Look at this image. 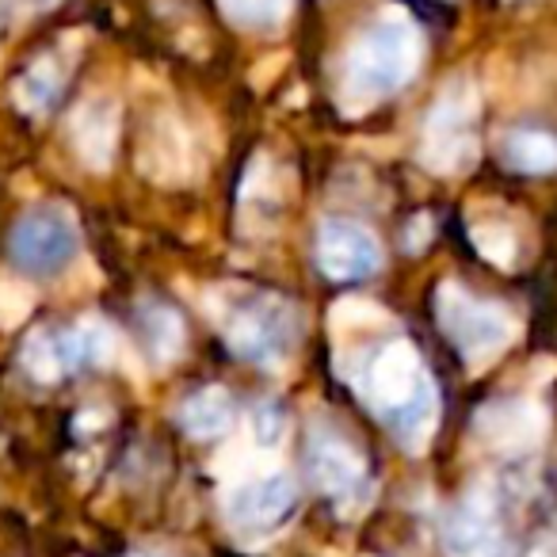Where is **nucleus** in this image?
Returning <instances> with one entry per match:
<instances>
[{"mask_svg": "<svg viewBox=\"0 0 557 557\" xmlns=\"http://www.w3.org/2000/svg\"><path fill=\"white\" fill-rule=\"evenodd\" d=\"M248 428H252L256 450H271V455H275V447L283 443V435H287V412L278 409L275 401H260L248 412Z\"/></svg>", "mask_w": 557, "mask_h": 557, "instance_id": "obj_22", "label": "nucleus"}, {"mask_svg": "<svg viewBox=\"0 0 557 557\" xmlns=\"http://www.w3.org/2000/svg\"><path fill=\"white\" fill-rule=\"evenodd\" d=\"M54 0H0V24L12 16H20V12H39V9H50Z\"/></svg>", "mask_w": 557, "mask_h": 557, "instance_id": "obj_25", "label": "nucleus"}, {"mask_svg": "<svg viewBox=\"0 0 557 557\" xmlns=\"http://www.w3.org/2000/svg\"><path fill=\"white\" fill-rule=\"evenodd\" d=\"M141 333H146V344H149V351H153L157 363L180 359L184 341H187L184 318L161 302H141Z\"/></svg>", "mask_w": 557, "mask_h": 557, "instance_id": "obj_18", "label": "nucleus"}, {"mask_svg": "<svg viewBox=\"0 0 557 557\" xmlns=\"http://www.w3.org/2000/svg\"><path fill=\"white\" fill-rule=\"evenodd\" d=\"M81 248L77 218L62 202H39L12 230V260L32 275H58Z\"/></svg>", "mask_w": 557, "mask_h": 557, "instance_id": "obj_7", "label": "nucleus"}, {"mask_svg": "<svg viewBox=\"0 0 557 557\" xmlns=\"http://www.w3.org/2000/svg\"><path fill=\"white\" fill-rule=\"evenodd\" d=\"M298 508V485L287 470H278L275 455H256V462H240L225 473L222 516L237 531H275Z\"/></svg>", "mask_w": 557, "mask_h": 557, "instance_id": "obj_5", "label": "nucleus"}, {"mask_svg": "<svg viewBox=\"0 0 557 557\" xmlns=\"http://www.w3.org/2000/svg\"><path fill=\"white\" fill-rule=\"evenodd\" d=\"M131 557H164V554H146V549H141V554H131Z\"/></svg>", "mask_w": 557, "mask_h": 557, "instance_id": "obj_27", "label": "nucleus"}, {"mask_svg": "<svg viewBox=\"0 0 557 557\" xmlns=\"http://www.w3.org/2000/svg\"><path fill=\"white\" fill-rule=\"evenodd\" d=\"M180 424L191 440H218L233 424V397L222 386H207L191 394L180 409Z\"/></svg>", "mask_w": 557, "mask_h": 557, "instance_id": "obj_14", "label": "nucleus"}, {"mask_svg": "<svg viewBox=\"0 0 557 557\" xmlns=\"http://www.w3.org/2000/svg\"><path fill=\"white\" fill-rule=\"evenodd\" d=\"M318 268L336 283H356L382 268V240L356 218H325L318 225Z\"/></svg>", "mask_w": 557, "mask_h": 557, "instance_id": "obj_10", "label": "nucleus"}, {"mask_svg": "<svg viewBox=\"0 0 557 557\" xmlns=\"http://www.w3.org/2000/svg\"><path fill=\"white\" fill-rule=\"evenodd\" d=\"M527 557H557V527H549V531H542L539 539H534L531 554Z\"/></svg>", "mask_w": 557, "mask_h": 557, "instance_id": "obj_26", "label": "nucleus"}, {"mask_svg": "<svg viewBox=\"0 0 557 557\" xmlns=\"http://www.w3.org/2000/svg\"><path fill=\"white\" fill-rule=\"evenodd\" d=\"M62 88H65V62L58 54H42V58H35L24 73H20L12 96H16L20 111H27V115H42V111L54 108V100L62 96Z\"/></svg>", "mask_w": 557, "mask_h": 557, "instance_id": "obj_13", "label": "nucleus"}, {"mask_svg": "<svg viewBox=\"0 0 557 557\" xmlns=\"http://www.w3.org/2000/svg\"><path fill=\"white\" fill-rule=\"evenodd\" d=\"M20 363H24V371L32 374L35 382H42V386L58 382L65 371H73L70 348H65V333H54V329H35V333L27 336L24 351H20Z\"/></svg>", "mask_w": 557, "mask_h": 557, "instance_id": "obj_16", "label": "nucleus"}, {"mask_svg": "<svg viewBox=\"0 0 557 557\" xmlns=\"http://www.w3.org/2000/svg\"><path fill=\"white\" fill-rule=\"evenodd\" d=\"M222 12L245 32H271L287 20L290 0H218Z\"/></svg>", "mask_w": 557, "mask_h": 557, "instance_id": "obj_20", "label": "nucleus"}, {"mask_svg": "<svg viewBox=\"0 0 557 557\" xmlns=\"http://www.w3.org/2000/svg\"><path fill=\"white\" fill-rule=\"evenodd\" d=\"M65 333V348H70V363L73 367H108L119 356V333L100 318H85L81 325L62 329Z\"/></svg>", "mask_w": 557, "mask_h": 557, "instance_id": "obj_15", "label": "nucleus"}, {"mask_svg": "<svg viewBox=\"0 0 557 557\" xmlns=\"http://www.w3.org/2000/svg\"><path fill=\"white\" fill-rule=\"evenodd\" d=\"M420 58H424V35L412 20L389 16L371 24L356 39V47L348 50V62H344L341 108L348 115H359L386 96L401 92L417 77Z\"/></svg>", "mask_w": 557, "mask_h": 557, "instance_id": "obj_2", "label": "nucleus"}, {"mask_svg": "<svg viewBox=\"0 0 557 557\" xmlns=\"http://www.w3.org/2000/svg\"><path fill=\"white\" fill-rule=\"evenodd\" d=\"M473 432L485 447L500 455H527L546 440L549 412L531 397H504V401L481 405L473 417Z\"/></svg>", "mask_w": 557, "mask_h": 557, "instance_id": "obj_11", "label": "nucleus"}, {"mask_svg": "<svg viewBox=\"0 0 557 557\" xmlns=\"http://www.w3.org/2000/svg\"><path fill=\"white\" fill-rule=\"evenodd\" d=\"M119 103L111 96H88L70 119V138L77 157L88 164L92 172H108L111 161H115L119 149Z\"/></svg>", "mask_w": 557, "mask_h": 557, "instance_id": "obj_12", "label": "nucleus"}, {"mask_svg": "<svg viewBox=\"0 0 557 557\" xmlns=\"http://www.w3.org/2000/svg\"><path fill=\"white\" fill-rule=\"evenodd\" d=\"M214 321L237 359L256 367H283L302 341V313L283 295L256 287L218 290Z\"/></svg>", "mask_w": 557, "mask_h": 557, "instance_id": "obj_3", "label": "nucleus"}, {"mask_svg": "<svg viewBox=\"0 0 557 557\" xmlns=\"http://www.w3.org/2000/svg\"><path fill=\"white\" fill-rule=\"evenodd\" d=\"M473 119H478V88L470 81H450L440 96H435L432 111L424 123V146H420V161L428 172L440 176H458V172L478 164V134H473Z\"/></svg>", "mask_w": 557, "mask_h": 557, "instance_id": "obj_6", "label": "nucleus"}, {"mask_svg": "<svg viewBox=\"0 0 557 557\" xmlns=\"http://www.w3.org/2000/svg\"><path fill=\"white\" fill-rule=\"evenodd\" d=\"M447 557H511V542L500 527V500L493 481H473L443 527Z\"/></svg>", "mask_w": 557, "mask_h": 557, "instance_id": "obj_9", "label": "nucleus"}, {"mask_svg": "<svg viewBox=\"0 0 557 557\" xmlns=\"http://www.w3.org/2000/svg\"><path fill=\"white\" fill-rule=\"evenodd\" d=\"M504 161L516 172H531V176H542V172L557 169V138L546 131H511L504 138Z\"/></svg>", "mask_w": 557, "mask_h": 557, "instance_id": "obj_19", "label": "nucleus"}, {"mask_svg": "<svg viewBox=\"0 0 557 557\" xmlns=\"http://www.w3.org/2000/svg\"><path fill=\"white\" fill-rule=\"evenodd\" d=\"M306 470H310L313 488H321L341 508H348V504L363 508L367 496H371L363 450L336 428H313L310 447H306Z\"/></svg>", "mask_w": 557, "mask_h": 557, "instance_id": "obj_8", "label": "nucleus"}, {"mask_svg": "<svg viewBox=\"0 0 557 557\" xmlns=\"http://www.w3.org/2000/svg\"><path fill=\"white\" fill-rule=\"evenodd\" d=\"M428 237H432V218L420 214L417 222L409 225V233H405V248H409V252H420V248L428 245Z\"/></svg>", "mask_w": 557, "mask_h": 557, "instance_id": "obj_24", "label": "nucleus"}, {"mask_svg": "<svg viewBox=\"0 0 557 557\" xmlns=\"http://www.w3.org/2000/svg\"><path fill=\"white\" fill-rule=\"evenodd\" d=\"M35 306V290L24 283H12V278H0V329H16L24 325V318Z\"/></svg>", "mask_w": 557, "mask_h": 557, "instance_id": "obj_23", "label": "nucleus"}, {"mask_svg": "<svg viewBox=\"0 0 557 557\" xmlns=\"http://www.w3.org/2000/svg\"><path fill=\"white\" fill-rule=\"evenodd\" d=\"M141 169L153 180H180L187 172V138L176 123H161L146 141Z\"/></svg>", "mask_w": 557, "mask_h": 557, "instance_id": "obj_17", "label": "nucleus"}, {"mask_svg": "<svg viewBox=\"0 0 557 557\" xmlns=\"http://www.w3.org/2000/svg\"><path fill=\"white\" fill-rule=\"evenodd\" d=\"M435 321L473 371L500 359L519 336V321L511 318L508 306L466 295L458 283H443L435 290Z\"/></svg>", "mask_w": 557, "mask_h": 557, "instance_id": "obj_4", "label": "nucleus"}, {"mask_svg": "<svg viewBox=\"0 0 557 557\" xmlns=\"http://www.w3.org/2000/svg\"><path fill=\"white\" fill-rule=\"evenodd\" d=\"M356 394L367 401L374 417L394 432L409 455H420L432 443L440 424V389L428 374L412 341H389L371 356L356 359L348 371Z\"/></svg>", "mask_w": 557, "mask_h": 557, "instance_id": "obj_1", "label": "nucleus"}, {"mask_svg": "<svg viewBox=\"0 0 557 557\" xmlns=\"http://www.w3.org/2000/svg\"><path fill=\"white\" fill-rule=\"evenodd\" d=\"M470 240L488 263H500V268H511V263H516L519 237L508 222H473Z\"/></svg>", "mask_w": 557, "mask_h": 557, "instance_id": "obj_21", "label": "nucleus"}]
</instances>
